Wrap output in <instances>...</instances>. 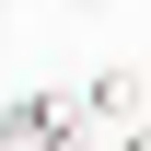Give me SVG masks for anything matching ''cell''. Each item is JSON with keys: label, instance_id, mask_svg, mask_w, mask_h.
<instances>
[{"label": "cell", "instance_id": "cell-1", "mask_svg": "<svg viewBox=\"0 0 151 151\" xmlns=\"http://www.w3.org/2000/svg\"><path fill=\"white\" fill-rule=\"evenodd\" d=\"M0 151H81V93H12L0 105Z\"/></svg>", "mask_w": 151, "mask_h": 151}, {"label": "cell", "instance_id": "cell-2", "mask_svg": "<svg viewBox=\"0 0 151 151\" xmlns=\"http://www.w3.org/2000/svg\"><path fill=\"white\" fill-rule=\"evenodd\" d=\"M81 116H116V128H128V116H139V70H128V58L81 81Z\"/></svg>", "mask_w": 151, "mask_h": 151}, {"label": "cell", "instance_id": "cell-3", "mask_svg": "<svg viewBox=\"0 0 151 151\" xmlns=\"http://www.w3.org/2000/svg\"><path fill=\"white\" fill-rule=\"evenodd\" d=\"M116 151H151V116H128V128H116Z\"/></svg>", "mask_w": 151, "mask_h": 151}, {"label": "cell", "instance_id": "cell-4", "mask_svg": "<svg viewBox=\"0 0 151 151\" xmlns=\"http://www.w3.org/2000/svg\"><path fill=\"white\" fill-rule=\"evenodd\" d=\"M0 12H12V0H0Z\"/></svg>", "mask_w": 151, "mask_h": 151}]
</instances>
